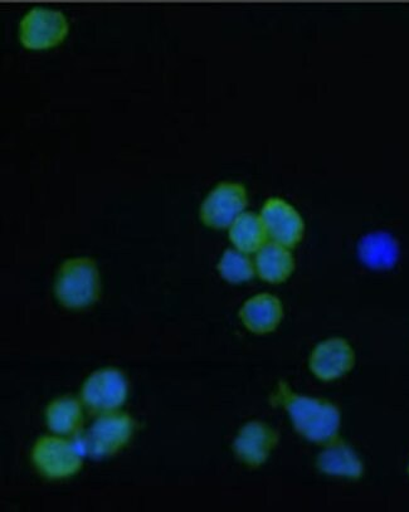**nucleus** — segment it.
<instances>
[{
	"mask_svg": "<svg viewBox=\"0 0 409 512\" xmlns=\"http://www.w3.org/2000/svg\"><path fill=\"white\" fill-rule=\"evenodd\" d=\"M272 402L285 409L295 431L305 440L321 446L338 440L342 413L335 404L292 392L284 382L279 383Z\"/></svg>",
	"mask_w": 409,
	"mask_h": 512,
	"instance_id": "f257e3e1",
	"label": "nucleus"
},
{
	"mask_svg": "<svg viewBox=\"0 0 409 512\" xmlns=\"http://www.w3.org/2000/svg\"><path fill=\"white\" fill-rule=\"evenodd\" d=\"M135 421L129 414L118 411L101 413L91 426L75 436L82 455L102 460L115 456L128 446L134 436Z\"/></svg>",
	"mask_w": 409,
	"mask_h": 512,
	"instance_id": "f03ea898",
	"label": "nucleus"
},
{
	"mask_svg": "<svg viewBox=\"0 0 409 512\" xmlns=\"http://www.w3.org/2000/svg\"><path fill=\"white\" fill-rule=\"evenodd\" d=\"M55 294L60 304L70 310L94 305L101 294L96 262L89 257H79L63 263L57 272Z\"/></svg>",
	"mask_w": 409,
	"mask_h": 512,
	"instance_id": "7ed1b4c3",
	"label": "nucleus"
},
{
	"mask_svg": "<svg viewBox=\"0 0 409 512\" xmlns=\"http://www.w3.org/2000/svg\"><path fill=\"white\" fill-rule=\"evenodd\" d=\"M32 463L48 480H63L79 474L84 466V455L75 441L57 436L41 437L34 443Z\"/></svg>",
	"mask_w": 409,
	"mask_h": 512,
	"instance_id": "20e7f679",
	"label": "nucleus"
},
{
	"mask_svg": "<svg viewBox=\"0 0 409 512\" xmlns=\"http://www.w3.org/2000/svg\"><path fill=\"white\" fill-rule=\"evenodd\" d=\"M65 14L46 8H33L19 24V41L27 50L42 51L60 46L68 36Z\"/></svg>",
	"mask_w": 409,
	"mask_h": 512,
	"instance_id": "39448f33",
	"label": "nucleus"
},
{
	"mask_svg": "<svg viewBox=\"0 0 409 512\" xmlns=\"http://www.w3.org/2000/svg\"><path fill=\"white\" fill-rule=\"evenodd\" d=\"M129 383L125 374L116 368L97 370L86 379L81 401L91 413L118 411L128 399Z\"/></svg>",
	"mask_w": 409,
	"mask_h": 512,
	"instance_id": "423d86ee",
	"label": "nucleus"
},
{
	"mask_svg": "<svg viewBox=\"0 0 409 512\" xmlns=\"http://www.w3.org/2000/svg\"><path fill=\"white\" fill-rule=\"evenodd\" d=\"M248 197L245 185L235 182H222L214 187L204 199L199 217L204 226L213 229H226L241 216L247 208Z\"/></svg>",
	"mask_w": 409,
	"mask_h": 512,
	"instance_id": "0eeeda50",
	"label": "nucleus"
},
{
	"mask_svg": "<svg viewBox=\"0 0 409 512\" xmlns=\"http://www.w3.org/2000/svg\"><path fill=\"white\" fill-rule=\"evenodd\" d=\"M260 216L272 242L280 243L292 250L304 240V219L299 211L285 199H267Z\"/></svg>",
	"mask_w": 409,
	"mask_h": 512,
	"instance_id": "6e6552de",
	"label": "nucleus"
},
{
	"mask_svg": "<svg viewBox=\"0 0 409 512\" xmlns=\"http://www.w3.org/2000/svg\"><path fill=\"white\" fill-rule=\"evenodd\" d=\"M357 362L353 346L343 338L321 341L311 351L309 368L321 382H333L352 372Z\"/></svg>",
	"mask_w": 409,
	"mask_h": 512,
	"instance_id": "1a4fd4ad",
	"label": "nucleus"
},
{
	"mask_svg": "<svg viewBox=\"0 0 409 512\" xmlns=\"http://www.w3.org/2000/svg\"><path fill=\"white\" fill-rule=\"evenodd\" d=\"M279 443V433L269 424L248 422L238 431L232 450L238 460L251 468L265 465Z\"/></svg>",
	"mask_w": 409,
	"mask_h": 512,
	"instance_id": "9d476101",
	"label": "nucleus"
},
{
	"mask_svg": "<svg viewBox=\"0 0 409 512\" xmlns=\"http://www.w3.org/2000/svg\"><path fill=\"white\" fill-rule=\"evenodd\" d=\"M238 315L252 334L266 335L279 328L284 319V306L276 296L264 292L248 299Z\"/></svg>",
	"mask_w": 409,
	"mask_h": 512,
	"instance_id": "9b49d317",
	"label": "nucleus"
},
{
	"mask_svg": "<svg viewBox=\"0 0 409 512\" xmlns=\"http://www.w3.org/2000/svg\"><path fill=\"white\" fill-rule=\"evenodd\" d=\"M316 458V467L328 476L359 480L364 475L363 461L347 443L335 440L324 446Z\"/></svg>",
	"mask_w": 409,
	"mask_h": 512,
	"instance_id": "f8f14e48",
	"label": "nucleus"
},
{
	"mask_svg": "<svg viewBox=\"0 0 409 512\" xmlns=\"http://www.w3.org/2000/svg\"><path fill=\"white\" fill-rule=\"evenodd\" d=\"M256 272L262 281L272 285L284 284L295 271V258L290 248L267 242L256 255Z\"/></svg>",
	"mask_w": 409,
	"mask_h": 512,
	"instance_id": "ddd939ff",
	"label": "nucleus"
},
{
	"mask_svg": "<svg viewBox=\"0 0 409 512\" xmlns=\"http://www.w3.org/2000/svg\"><path fill=\"white\" fill-rule=\"evenodd\" d=\"M46 422L56 435L77 436L84 426V403L73 396L57 398L48 404Z\"/></svg>",
	"mask_w": 409,
	"mask_h": 512,
	"instance_id": "4468645a",
	"label": "nucleus"
},
{
	"mask_svg": "<svg viewBox=\"0 0 409 512\" xmlns=\"http://www.w3.org/2000/svg\"><path fill=\"white\" fill-rule=\"evenodd\" d=\"M230 240L238 251L257 253L267 243V234L264 221L255 212H243L230 227Z\"/></svg>",
	"mask_w": 409,
	"mask_h": 512,
	"instance_id": "2eb2a0df",
	"label": "nucleus"
},
{
	"mask_svg": "<svg viewBox=\"0 0 409 512\" xmlns=\"http://www.w3.org/2000/svg\"><path fill=\"white\" fill-rule=\"evenodd\" d=\"M398 253L396 240L384 232L368 234L359 245V255L364 265L376 270H386L396 265Z\"/></svg>",
	"mask_w": 409,
	"mask_h": 512,
	"instance_id": "dca6fc26",
	"label": "nucleus"
},
{
	"mask_svg": "<svg viewBox=\"0 0 409 512\" xmlns=\"http://www.w3.org/2000/svg\"><path fill=\"white\" fill-rule=\"evenodd\" d=\"M217 268L222 279L233 285L251 281L257 273L255 263L247 253L238 251L237 248H228L218 262Z\"/></svg>",
	"mask_w": 409,
	"mask_h": 512,
	"instance_id": "f3484780",
	"label": "nucleus"
},
{
	"mask_svg": "<svg viewBox=\"0 0 409 512\" xmlns=\"http://www.w3.org/2000/svg\"><path fill=\"white\" fill-rule=\"evenodd\" d=\"M407 472H408V475H409V465H408V468H407Z\"/></svg>",
	"mask_w": 409,
	"mask_h": 512,
	"instance_id": "a211bd4d",
	"label": "nucleus"
}]
</instances>
